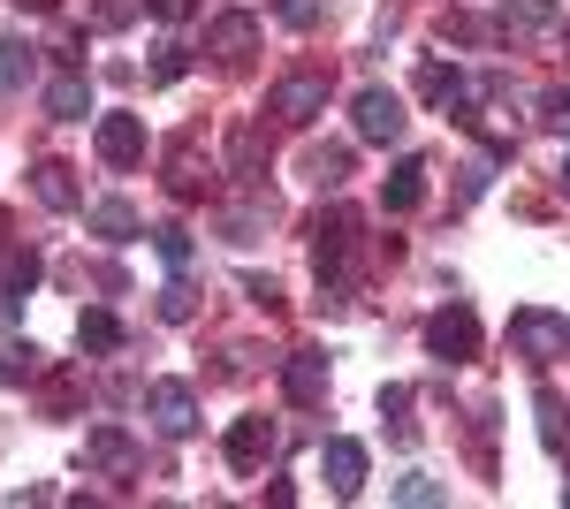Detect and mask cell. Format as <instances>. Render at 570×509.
<instances>
[{
	"label": "cell",
	"instance_id": "6",
	"mask_svg": "<svg viewBox=\"0 0 570 509\" xmlns=\"http://www.w3.org/2000/svg\"><path fill=\"white\" fill-rule=\"evenodd\" d=\"M252 46H259V16H244V8H228V16L206 23V53H214L220 69H244Z\"/></svg>",
	"mask_w": 570,
	"mask_h": 509
},
{
	"label": "cell",
	"instance_id": "28",
	"mask_svg": "<svg viewBox=\"0 0 570 509\" xmlns=\"http://www.w3.org/2000/svg\"><path fill=\"white\" fill-rule=\"evenodd\" d=\"M183 69H190V46H183V39H160V61H153V77H160V85H176Z\"/></svg>",
	"mask_w": 570,
	"mask_h": 509
},
{
	"label": "cell",
	"instance_id": "31",
	"mask_svg": "<svg viewBox=\"0 0 570 509\" xmlns=\"http://www.w3.org/2000/svg\"><path fill=\"white\" fill-rule=\"evenodd\" d=\"M160 312H168V320H190V290L168 282V290H160Z\"/></svg>",
	"mask_w": 570,
	"mask_h": 509
},
{
	"label": "cell",
	"instance_id": "33",
	"mask_svg": "<svg viewBox=\"0 0 570 509\" xmlns=\"http://www.w3.org/2000/svg\"><path fill=\"white\" fill-rule=\"evenodd\" d=\"M556 190H563V198H570V160H563V175H556Z\"/></svg>",
	"mask_w": 570,
	"mask_h": 509
},
{
	"label": "cell",
	"instance_id": "22",
	"mask_svg": "<svg viewBox=\"0 0 570 509\" xmlns=\"http://www.w3.org/2000/svg\"><path fill=\"white\" fill-rule=\"evenodd\" d=\"M395 502L434 509V502H449V487H441V479H426V471H403V479H395Z\"/></svg>",
	"mask_w": 570,
	"mask_h": 509
},
{
	"label": "cell",
	"instance_id": "32",
	"mask_svg": "<svg viewBox=\"0 0 570 509\" xmlns=\"http://www.w3.org/2000/svg\"><path fill=\"white\" fill-rule=\"evenodd\" d=\"M190 8H198V0H153V16H160V23H183Z\"/></svg>",
	"mask_w": 570,
	"mask_h": 509
},
{
	"label": "cell",
	"instance_id": "15",
	"mask_svg": "<svg viewBox=\"0 0 570 509\" xmlns=\"http://www.w3.org/2000/svg\"><path fill=\"white\" fill-rule=\"evenodd\" d=\"M532 411H540V449H548V457H570V403L556 395V388H540Z\"/></svg>",
	"mask_w": 570,
	"mask_h": 509
},
{
	"label": "cell",
	"instance_id": "24",
	"mask_svg": "<svg viewBox=\"0 0 570 509\" xmlns=\"http://www.w3.org/2000/svg\"><path fill=\"white\" fill-rule=\"evenodd\" d=\"M381 419H389L395 441H411L419 425H411V388H381Z\"/></svg>",
	"mask_w": 570,
	"mask_h": 509
},
{
	"label": "cell",
	"instance_id": "10",
	"mask_svg": "<svg viewBox=\"0 0 570 509\" xmlns=\"http://www.w3.org/2000/svg\"><path fill=\"white\" fill-rule=\"evenodd\" d=\"M282 395H289L297 411H312V403L327 395V358H320V350H289V358H282Z\"/></svg>",
	"mask_w": 570,
	"mask_h": 509
},
{
	"label": "cell",
	"instance_id": "13",
	"mask_svg": "<svg viewBox=\"0 0 570 509\" xmlns=\"http://www.w3.org/2000/svg\"><path fill=\"white\" fill-rule=\"evenodd\" d=\"M381 206H389V213H419V206H426V160H419V153L389 168V183H381Z\"/></svg>",
	"mask_w": 570,
	"mask_h": 509
},
{
	"label": "cell",
	"instance_id": "30",
	"mask_svg": "<svg viewBox=\"0 0 570 509\" xmlns=\"http://www.w3.org/2000/svg\"><path fill=\"white\" fill-rule=\"evenodd\" d=\"M153 244H160L168 266H190V236H183V228H153Z\"/></svg>",
	"mask_w": 570,
	"mask_h": 509
},
{
	"label": "cell",
	"instance_id": "21",
	"mask_svg": "<svg viewBox=\"0 0 570 509\" xmlns=\"http://www.w3.org/2000/svg\"><path fill=\"white\" fill-rule=\"evenodd\" d=\"M266 198L259 206H236V213H220V236H228V244H259V228H266Z\"/></svg>",
	"mask_w": 570,
	"mask_h": 509
},
{
	"label": "cell",
	"instance_id": "27",
	"mask_svg": "<svg viewBox=\"0 0 570 509\" xmlns=\"http://www.w3.org/2000/svg\"><path fill=\"white\" fill-rule=\"evenodd\" d=\"M305 168L320 175V183H327V190H335V183H343V175H351V153H343V145H327V153H312Z\"/></svg>",
	"mask_w": 570,
	"mask_h": 509
},
{
	"label": "cell",
	"instance_id": "2",
	"mask_svg": "<svg viewBox=\"0 0 570 509\" xmlns=\"http://www.w3.org/2000/svg\"><path fill=\"white\" fill-rule=\"evenodd\" d=\"M266 115L274 123H289V129H305L327 115V77L320 69H297V77H282V85L266 91Z\"/></svg>",
	"mask_w": 570,
	"mask_h": 509
},
{
	"label": "cell",
	"instance_id": "3",
	"mask_svg": "<svg viewBox=\"0 0 570 509\" xmlns=\"http://www.w3.org/2000/svg\"><path fill=\"white\" fill-rule=\"evenodd\" d=\"M426 350H434L441 365H472V358H480V320H472V304H441L434 320H426Z\"/></svg>",
	"mask_w": 570,
	"mask_h": 509
},
{
	"label": "cell",
	"instance_id": "11",
	"mask_svg": "<svg viewBox=\"0 0 570 509\" xmlns=\"http://www.w3.org/2000/svg\"><path fill=\"white\" fill-rule=\"evenodd\" d=\"M85 464L122 479V471H137V441L122 433V425H91V433H85Z\"/></svg>",
	"mask_w": 570,
	"mask_h": 509
},
{
	"label": "cell",
	"instance_id": "9",
	"mask_svg": "<svg viewBox=\"0 0 570 509\" xmlns=\"http://www.w3.org/2000/svg\"><path fill=\"white\" fill-rule=\"evenodd\" d=\"M91 145H99L107 168H137V160H145V123H137V115H99Z\"/></svg>",
	"mask_w": 570,
	"mask_h": 509
},
{
	"label": "cell",
	"instance_id": "5",
	"mask_svg": "<svg viewBox=\"0 0 570 509\" xmlns=\"http://www.w3.org/2000/svg\"><path fill=\"white\" fill-rule=\"evenodd\" d=\"M145 411H153V425H160L168 441H190V433H198V395L183 381H153L145 388Z\"/></svg>",
	"mask_w": 570,
	"mask_h": 509
},
{
	"label": "cell",
	"instance_id": "14",
	"mask_svg": "<svg viewBox=\"0 0 570 509\" xmlns=\"http://www.w3.org/2000/svg\"><path fill=\"white\" fill-rule=\"evenodd\" d=\"M46 115H53V123H85L91 115V85L77 77V69H61V77L46 85Z\"/></svg>",
	"mask_w": 570,
	"mask_h": 509
},
{
	"label": "cell",
	"instance_id": "25",
	"mask_svg": "<svg viewBox=\"0 0 570 509\" xmlns=\"http://www.w3.org/2000/svg\"><path fill=\"white\" fill-rule=\"evenodd\" d=\"M39 373V350L23 342V350H0V388H16V381H31Z\"/></svg>",
	"mask_w": 570,
	"mask_h": 509
},
{
	"label": "cell",
	"instance_id": "17",
	"mask_svg": "<svg viewBox=\"0 0 570 509\" xmlns=\"http://www.w3.org/2000/svg\"><path fill=\"white\" fill-rule=\"evenodd\" d=\"M31 190H39L53 213L85 206V190H77V168H61V160H39V175H31Z\"/></svg>",
	"mask_w": 570,
	"mask_h": 509
},
{
	"label": "cell",
	"instance_id": "4",
	"mask_svg": "<svg viewBox=\"0 0 570 509\" xmlns=\"http://www.w3.org/2000/svg\"><path fill=\"white\" fill-rule=\"evenodd\" d=\"M357 137L365 145H403V129H411V115H403V99H395L389 85H373V91H357Z\"/></svg>",
	"mask_w": 570,
	"mask_h": 509
},
{
	"label": "cell",
	"instance_id": "26",
	"mask_svg": "<svg viewBox=\"0 0 570 509\" xmlns=\"http://www.w3.org/2000/svg\"><path fill=\"white\" fill-rule=\"evenodd\" d=\"M540 123L556 129V137H570V85H556V91H540Z\"/></svg>",
	"mask_w": 570,
	"mask_h": 509
},
{
	"label": "cell",
	"instance_id": "20",
	"mask_svg": "<svg viewBox=\"0 0 570 509\" xmlns=\"http://www.w3.org/2000/svg\"><path fill=\"white\" fill-rule=\"evenodd\" d=\"M31 85V46L23 39H0V99H8V91H23Z\"/></svg>",
	"mask_w": 570,
	"mask_h": 509
},
{
	"label": "cell",
	"instance_id": "1",
	"mask_svg": "<svg viewBox=\"0 0 570 509\" xmlns=\"http://www.w3.org/2000/svg\"><path fill=\"white\" fill-rule=\"evenodd\" d=\"M510 350L525 365H556V358H570V320L548 304H525V312H510Z\"/></svg>",
	"mask_w": 570,
	"mask_h": 509
},
{
	"label": "cell",
	"instance_id": "23",
	"mask_svg": "<svg viewBox=\"0 0 570 509\" xmlns=\"http://www.w3.org/2000/svg\"><path fill=\"white\" fill-rule=\"evenodd\" d=\"M39 274H46L39 252H8V297H31V290H39Z\"/></svg>",
	"mask_w": 570,
	"mask_h": 509
},
{
	"label": "cell",
	"instance_id": "34",
	"mask_svg": "<svg viewBox=\"0 0 570 509\" xmlns=\"http://www.w3.org/2000/svg\"><path fill=\"white\" fill-rule=\"evenodd\" d=\"M0 244H8V206H0Z\"/></svg>",
	"mask_w": 570,
	"mask_h": 509
},
{
	"label": "cell",
	"instance_id": "18",
	"mask_svg": "<svg viewBox=\"0 0 570 509\" xmlns=\"http://www.w3.org/2000/svg\"><path fill=\"white\" fill-rule=\"evenodd\" d=\"M91 228H99L107 244H122V236H137V206L130 198H99V206H91Z\"/></svg>",
	"mask_w": 570,
	"mask_h": 509
},
{
	"label": "cell",
	"instance_id": "29",
	"mask_svg": "<svg viewBox=\"0 0 570 509\" xmlns=\"http://www.w3.org/2000/svg\"><path fill=\"white\" fill-rule=\"evenodd\" d=\"M274 8H282V23H289V31H312V23L327 16V0H274Z\"/></svg>",
	"mask_w": 570,
	"mask_h": 509
},
{
	"label": "cell",
	"instance_id": "12",
	"mask_svg": "<svg viewBox=\"0 0 570 509\" xmlns=\"http://www.w3.org/2000/svg\"><path fill=\"white\" fill-rule=\"evenodd\" d=\"M274 457V419H236L228 425V464L236 471H259Z\"/></svg>",
	"mask_w": 570,
	"mask_h": 509
},
{
	"label": "cell",
	"instance_id": "35",
	"mask_svg": "<svg viewBox=\"0 0 570 509\" xmlns=\"http://www.w3.org/2000/svg\"><path fill=\"white\" fill-rule=\"evenodd\" d=\"M23 8H53V0H23Z\"/></svg>",
	"mask_w": 570,
	"mask_h": 509
},
{
	"label": "cell",
	"instance_id": "8",
	"mask_svg": "<svg viewBox=\"0 0 570 509\" xmlns=\"http://www.w3.org/2000/svg\"><path fill=\"white\" fill-rule=\"evenodd\" d=\"M320 479H327L343 502H357V495H365V441H351V433L320 441Z\"/></svg>",
	"mask_w": 570,
	"mask_h": 509
},
{
	"label": "cell",
	"instance_id": "7",
	"mask_svg": "<svg viewBox=\"0 0 570 509\" xmlns=\"http://www.w3.org/2000/svg\"><path fill=\"white\" fill-rule=\"evenodd\" d=\"M419 99L441 107V115H456V123H472V77H464L456 61H426V69H419Z\"/></svg>",
	"mask_w": 570,
	"mask_h": 509
},
{
	"label": "cell",
	"instance_id": "19",
	"mask_svg": "<svg viewBox=\"0 0 570 509\" xmlns=\"http://www.w3.org/2000/svg\"><path fill=\"white\" fill-rule=\"evenodd\" d=\"M77 342H85V350H122V320H115V312H85V320H77Z\"/></svg>",
	"mask_w": 570,
	"mask_h": 509
},
{
	"label": "cell",
	"instance_id": "16",
	"mask_svg": "<svg viewBox=\"0 0 570 509\" xmlns=\"http://www.w3.org/2000/svg\"><path fill=\"white\" fill-rule=\"evenodd\" d=\"M168 190H176V198H206V175H198V137H176V145H168Z\"/></svg>",
	"mask_w": 570,
	"mask_h": 509
}]
</instances>
